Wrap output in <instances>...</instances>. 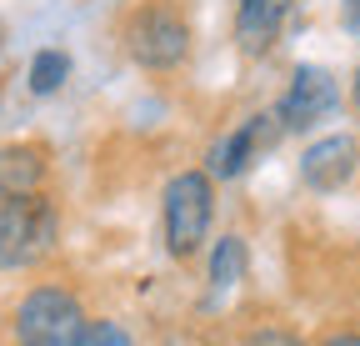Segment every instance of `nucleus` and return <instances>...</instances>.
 Here are the masks:
<instances>
[{
  "instance_id": "9",
  "label": "nucleus",
  "mask_w": 360,
  "mask_h": 346,
  "mask_svg": "<svg viewBox=\"0 0 360 346\" xmlns=\"http://www.w3.org/2000/svg\"><path fill=\"white\" fill-rule=\"evenodd\" d=\"M51 176V156L45 146H30V141H15V146H0V206L6 201H20V196H35Z\"/></svg>"
},
{
  "instance_id": "10",
  "label": "nucleus",
  "mask_w": 360,
  "mask_h": 346,
  "mask_svg": "<svg viewBox=\"0 0 360 346\" xmlns=\"http://www.w3.org/2000/svg\"><path fill=\"white\" fill-rule=\"evenodd\" d=\"M245 236H220L215 246H210V286H236L240 276H245Z\"/></svg>"
},
{
  "instance_id": "14",
  "label": "nucleus",
  "mask_w": 360,
  "mask_h": 346,
  "mask_svg": "<svg viewBox=\"0 0 360 346\" xmlns=\"http://www.w3.org/2000/svg\"><path fill=\"white\" fill-rule=\"evenodd\" d=\"M340 20L350 35H360V0H340Z\"/></svg>"
},
{
  "instance_id": "16",
  "label": "nucleus",
  "mask_w": 360,
  "mask_h": 346,
  "mask_svg": "<svg viewBox=\"0 0 360 346\" xmlns=\"http://www.w3.org/2000/svg\"><path fill=\"white\" fill-rule=\"evenodd\" d=\"M350 101H355V111H360V70H355V80H350Z\"/></svg>"
},
{
  "instance_id": "6",
  "label": "nucleus",
  "mask_w": 360,
  "mask_h": 346,
  "mask_svg": "<svg viewBox=\"0 0 360 346\" xmlns=\"http://www.w3.org/2000/svg\"><path fill=\"white\" fill-rule=\"evenodd\" d=\"M290 11H295V0H236V46L250 61L270 56L285 20H290Z\"/></svg>"
},
{
  "instance_id": "15",
  "label": "nucleus",
  "mask_w": 360,
  "mask_h": 346,
  "mask_svg": "<svg viewBox=\"0 0 360 346\" xmlns=\"http://www.w3.org/2000/svg\"><path fill=\"white\" fill-rule=\"evenodd\" d=\"M321 346H360V331H330Z\"/></svg>"
},
{
  "instance_id": "4",
  "label": "nucleus",
  "mask_w": 360,
  "mask_h": 346,
  "mask_svg": "<svg viewBox=\"0 0 360 346\" xmlns=\"http://www.w3.org/2000/svg\"><path fill=\"white\" fill-rule=\"evenodd\" d=\"M56 231H60V216L45 191L6 201L0 206V271H20V266H35L40 256H51Z\"/></svg>"
},
{
  "instance_id": "7",
  "label": "nucleus",
  "mask_w": 360,
  "mask_h": 346,
  "mask_svg": "<svg viewBox=\"0 0 360 346\" xmlns=\"http://www.w3.org/2000/svg\"><path fill=\"white\" fill-rule=\"evenodd\" d=\"M276 131H281L276 116H250L245 125H236V131L210 151V176H215V181H236L240 171H245L270 141H276Z\"/></svg>"
},
{
  "instance_id": "2",
  "label": "nucleus",
  "mask_w": 360,
  "mask_h": 346,
  "mask_svg": "<svg viewBox=\"0 0 360 346\" xmlns=\"http://www.w3.org/2000/svg\"><path fill=\"white\" fill-rule=\"evenodd\" d=\"M125 56L141 70H175L191 56V20L180 16L175 0H141L125 16Z\"/></svg>"
},
{
  "instance_id": "3",
  "label": "nucleus",
  "mask_w": 360,
  "mask_h": 346,
  "mask_svg": "<svg viewBox=\"0 0 360 346\" xmlns=\"http://www.w3.org/2000/svg\"><path fill=\"white\" fill-rule=\"evenodd\" d=\"M85 307L65 286H30L15 307V346H80Z\"/></svg>"
},
{
  "instance_id": "8",
  "label": "nucleus",
  "mask_w": 360,
  "mask_h": 346,
  "mask_svg": "<svg viewBox=\"0 0 360 346\" xmlns=\"http://www.w3.org/2000/svg\"><path fill=\"white\" fill-rule=\"evenodd\" d=\"M355 171H360V146H355V136H326V141L305 146V156H300V176H305V186H315V191H340Z\"/></svg>"
},
{
  "instance_id": "13",
  "label": "nucleus",
  "mask_w": 360,
  "mask_h": 346,
  "mask_svg": "<svg viewBox=\"0 0 360 346\" xmlns=\"http://www.w3.org/2000/svg\"><path fill=\"white\" fill-rule=\"evenodd\" d=\"M240 346H305L295 331H285V326H255Z\"/></svg>"
},
{
  "instance_id": "1",
  "label": "nucleus",
  "mask_w": 360,
  "mask_h": 346,
  "mask_svg": "<svg viewBox=\"0 0 360 346\" xmlns=\"http://www.w3.org/2000/svg\"><path fill=\"white\" fill-rule=\"evenodd\" d=\"M215 221V176L210 171H180L165 181L160 196V231H165V251L175 261H191L205 246Z\"/></svg>"
},
{
  "instance_id": "12",
  "label": "nucleus",
  "mask_w": 360,
  "mask_h": 346,
  "mask_svg": "<svg viewBox=\"0 0 360 346\" xmlns=\"http://www.w3.org/2000/svg\"><path fill=\"white\" fill-rule=\"evenodd\" d=\"M80 346H130V336H125V326H115V321H85Z\"/></svg>"
},
{
  "instance_id": "5",
  "label": "nucleus",
  "mask_w": 360,
  "mask_h": 346,
  "mask_svg": "<svg viewBox=\"0 0 360 346\" xmlns=\"http://www.w3.org/2000/svg\"><path fill=\"white\" fill-rule=\"evenodd\" d=\"M335 101H340V91H335V75L330 70L295 66L285 96L276 101V121H281V131H310L315 121H326L335 111Z\"/></svg>"
},
{
  "instance_id": "11",
  "label": "nucleus",
  "mask_w": 360,
  "mask_h": 346,
  "mask_svg": "<svg viewBox=\"0 0 360 346\" xmlns=\"http://www.w3.org/2000/svg\"><path fill=\"white\" fill-rule=\"evenodd\" d=\"M65 80H70V56H65V51H35V56H30L25 85H30L35 96H56Z\"/></svg>"
}]
</instances>
